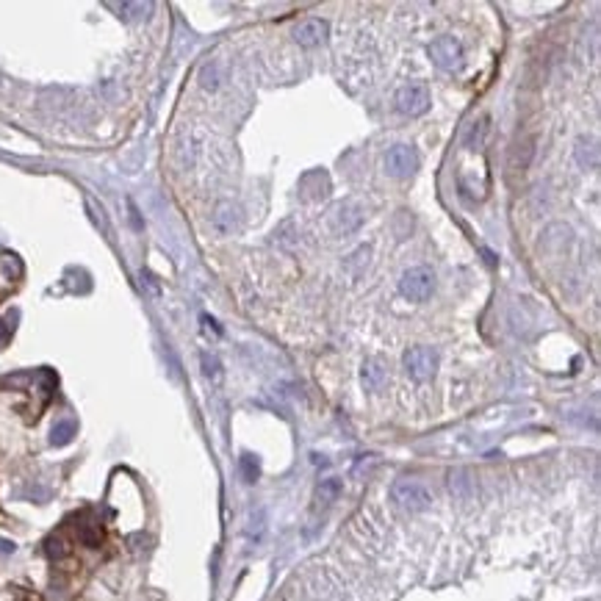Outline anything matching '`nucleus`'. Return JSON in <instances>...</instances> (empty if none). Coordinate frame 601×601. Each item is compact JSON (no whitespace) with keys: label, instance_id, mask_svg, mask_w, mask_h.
<instances>
[{"label":"nucleus","instance_id":"11","mask_svg":"<svg viewBox=\"0 0 601 601\" xmlns=\"http://www.w3.org/2000/svg\"><path fill=\"white\" fill-rule=\"evenodd\" d=\"M78 538H81L83 546L97 549V546L103 543V527H100L97 521H83V524L78 527Z\"/></svg>","mask_w":601,"mask_h":601},{"label":"nucleus","instance_id":"14","mask_svg":"<svg viewBox=\"0 0 601 601\" xmlns=\"http://www.w3.org/2000/svg\"><path fill=\"white\" fill-rule=\"evenodd\" d=\"M200 361H202V374L208 377V380H219L222 377V363H219V358L216 355H211V352H202L200 355Z\"/></svg>","mask_w":601,"mask_h":601},{"label":"nucleus","instance_id":"20","mask_svg":"<svg viewBox=\"0 0 601 601\" xmlns=\"http://www.w3.org/2000/svg\"><path fill=\"white\" fill-rule=\"evenodd\" d=\"M14 552V543H8V541H0V554H11Z\"/></svg>","mask_w":601,"mask_h":601},{"label":"nucleus","instance_id":"3","mask_svg":"<svg viewBox=\"0 0 601 601\" xmlns=\"http://www.w3.org/2000/svg\"><path fill=\"white\" fill-rule=\"evenodd\" d=\"M402 361H404V372L418 383L435 377L438 372V352L432 347H410Z\"/></svg>","mask_w":601,"mask_h":601},{"label":"nucleus","instance_id":"18","mask_svg":"<svg viewBox=\"0 0 601 601\" xmlns=\"http://www.w3.org/2000/svg\"><path fill=\"white\" fill-rule=\"evenodd\" d=\"M202 324H205V327H208V330H213V333H216V336H219V333H222V330H219V327H216V322H213V319H211V316H202Z\"/></svg>","mask_w":601,"mask_h":601},{"label":"nucleus","instance_id":"15","mask_svg":"<svg viewBox=\"0 0 601 601\" xmlns=\"http://www.w3.org/2000/svg\"><path fill=\"white\" fill-rule=\"evenodd\" d=\"M338 491H341V482H338V479H327V482H322V485H319V491H316V499H319L322 504H330V502L338 496Z\"/></svg>","mask_w":601,"mask_h":601},{"label":"nucleus","instance_id":"9","mask_svg":"<svg viewBox=\"0 0 601 601\" xmlns=\"http://www.w3.org/2000/svg\"><path fill=\"white\" fill-rule=\"evenodd\" d=\"M75 432H78V424H75L72 418H61V421H56V427L50 429V443H53V446H64V443H69V441L75 438Z\"/></svg>","mask_w":601,"mask_h":601},{"label":"nucleus","instance_id":"10","mask_svg":"<svg viewBox=\"0 0 601 601\" xmlns=\"http://www.w3.org/2000/svg\"><path fill=\"white\" fill-rule=\"evenodd\" d=\"M213 227L219 233H230L236 227V208L230 202H219L216 205V213H213Z\"/></svg>","mask_w":601,"mask_h":601},{"label":"nucleus","instance_id":"12","mask_svg":"<svg viewBox=\"0 0 601 601\" xmlns=\"http://www.w3.org/2000/svg\"><path fill=\"white\" fill-rule=\"evenodd\" d=\"M44 554H47L50 560H61V557L69 554V543H67L61 535H50V538L44 541Z\"/></svg>","mask_w":601,"mask_h":601},{"label":"nucleus","instance_id":"5","mask_svg":"<svg viewBox=\"0 0 601 601\" xmlns=\"http://www.w3.org/2000/svg\"><path fill=\"white\" fill-rule=\"evenodd\" d=\"M394 103H397V108H400L404 117H421L427 108H429V89H427V83H404L400 92H397V97H394Z\"/></svg>","mask_w":601,"mask_h":601},{"label":"nucleus","instance_id":"21","mask_svg":"<svg viewBox=\"0 0 601 601\" xmlns=\"http://www.w3.org/2000/svg\"><path fill=\"white\" fill-rule=\"evenodd\" d=\"M8 338V327H6V322H0V341H6Z\"/></svg>","mask_w":601,"mask_h":601},{"label":"nucleus","instance_id":"6","mask_svg":"<svg viewBox=\"0 0 601 601\" xmlns=\"http://www.w3.org/2000/svg\"><path fill=\"white\" fill-rule=\"evenodd\" d=\"M386 170H388V175H394L400 181L410 178L418 170V153H415V147H410V145L391 147L388 156H386Z\"/></svg>","mask_w":601,"mask_h":601},{"label":"nucleus","instance_id":"16","mask_svg":"<svg viewBox=\"0 0 601 601\" xmlns=\"http://www.w3.org/2000/svg\"><path fill=\"white\" fill-rule=\"evenodd\" d=\"M200 83L202 89H216L219 81H216V64H205L200 72Z\"/></svg>","mask_w":601,"mask_h":601},{"label":"nucleus","instance_id":"7","mask_svg":"<svg viewBox=\"0 0 601 601\" xmlns=\"http://www.w3.org/2000/svg\"><path fill=\"white\" fill-rule=\"evenodd\" d=\"M327 33H330V25H327V19H319V17H311V19L299 22V25L294 28V39H297V44H302V47H316V44H322V42L327 39Z\"/></svg>","mask_w":601,"mask_h":601},{"label":"nucleus","instance_id":"1","mask_svg":"<svg viewBox=\"0 0 601 601\" xmlns=\"http://www.w3.org/2000/svg\"><path fill=\"white\" fill-rule=\"evenodd\" d=\"M391 499L397 502V507L407 510V513H421L432 504L429 488L418 479H397L391 488Z\"/></svg>","mask_w":601,"mask_h":601},{"label":"nucleus","instance_id":"2","mask_svg":"<svg viewBox=\"0 0 601 601\" xmlns=\"http://www.w3.org/2000/svg\"><path fill=\"white\" fill-rule=\"evenodd\" d=\"M400 291L410 299V302H427L435 291V274L427 266H413L402 274Z\"/></svg>","mask_w":601,"mask_h":601},{"label":"nucleus","instance_id":"19","mask_svg":"<svg viewBox=\"0 0 601 601\" xmlns=\"http://www.w3.org/2000/svg\"><path fill=\"white\" fill-rule=\"evenodd\" d=\"M131 222H133L136 227H142V216H139V211L133 208V202H131Z\"/></svg>","mask_w":601,"mask_h":601},{"label":"nucleus","instance_id":"8","mask_svg":"<svg viewBox=\"0 0 601 601\" xmlns=\"http://www.w3.org/2000/svg\"><path fill=\"white\" fill-rule=\"evenodd\" d=\"M361 380H363L366 391H380L386 386V380H388V372H386L383 361H377V358L366 361L363 369H361Z\"/></svg>","mask_w":601,"mask_h":601},{"label":"nucleus","instance_id":"13","mask_svg":"<svg viewBox=\"0 0 601 601\" xmlns=\"http://www.w3.org/2000/svg\"><path fill=\"white\" fill-rule=\"evenodd\" d=\"M238 466H241V477H244V482H249V485H252V482L258 479V474H261L258 457H255V454H249V452H244V454H241V463H238Z\"/></svg>","mask_w":601,"mask_h":601},{"label":"nucleus","instance_id":"4","mask_svg":"<svg viewBox=\"0 0 601 601\" xmlns=\"http://www.w3.org/2000/svg\"><path fill=\"white\" fill-rule=\"evenodd\" d=\"M429 58L438 69L443 72H454L463 67V44L454 36H438L429 44Z\"/></svg>","mask_w":601,"mask_h":601},{"label":"nucleus","instance_id":"17","mask_svg":"<svg viewBox=\"0 0 601 601\" xmlns=\"http://www.w3.org/2000/svg\"><path fill=\"white\" fill-rule=\"evenodd\" d=\"M14 601H42V596H39V593H31V591H22V593H17Z\"/></svg>","mask_w":601,"mask_h":601}]
</instances>
